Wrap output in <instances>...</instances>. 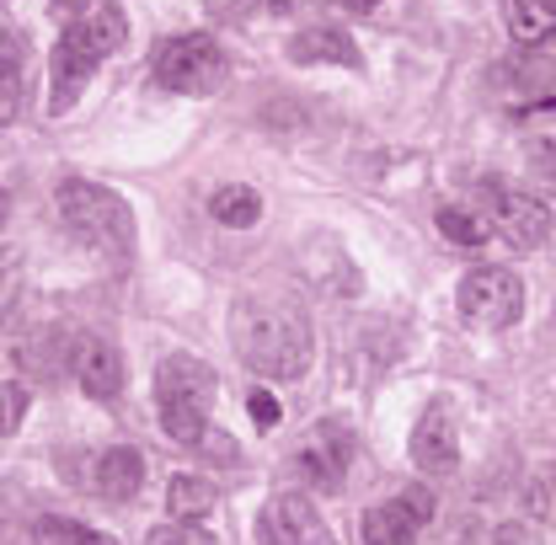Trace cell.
<instances>
[{
    "label": "cell",
    "mask_w": 556,
    "mask_h": 545,
    "mask_svg": "<svg viewBox=\"0 0 556 545\" xmlns=\"http://www.w3.org/2000/svg\"><path fill=\"white\" fill-rule=\"evenodd\" d=\"M230 342H236L241 364L263 380H300L316 353L305 310L283 294H247L230 310Z\"/></svg>",
    "instance_id": "6da1fadb"
},
{
    "label": "cell",
    "mask_w": 556,
    "mask_h": 545,
    "mask_svg": "<svg viewBox=\"0 0 556 545\" xmlns=\"http://www.w3.org/2000/svg\"><path fill=\"white\" fill-rule=\"evenodd\" d=\"M70 5H75V16L65 22V33L54 43V65H49L54 69V91H49V113L54 118L80 97L86 75L108 54H118L124 38H129V16H124L118 0H70Z\"/></svg>",
    "instance_id": "7a4b0ae2"
},
{
    "label": "cell",
    "mask_w": 556,
    "mask_h": 545,
    "mask_svg": "<svg viewBox=\"0 0 556 545\" xmlns=\"http://www.w3.org/2000/svg\"><path fill=\"white\" fill-rule=\"evenodd\" d=\"M214 369L193 353H172L155 369V407H161V428L177 444H204L208 439V407H214Z\"/></svg>",
    "instance_id": "3957f363"
},
{
    "label": "cell",
    "mask_w": 556,
    "mask_h": 545,
    "mask_svg": "<svg viewBox=\"0 0 556 545\" xmlns=\"http://www.w3.org/2000/svg\"><path fill=\"white\" fill-rule=\"evenodd\" d=\"M54 204H60V219H65V230L75 241H86L97 252H129L135 219H129V204L113 188H97V182L70 177V182H60Z\"/></svg>",
    "instance_id": "277c9868"
},
{
    "label": "cell",
    "mask_w": 556,
    "mask_h": 545,
    "mask_svg": "<svg viewBox=\"0 0 556 545\" xmlns=\"http://www.w3.org/2000/svg\"><path fill=\"white\" fill-rule=\"evenodd\" d=\"M150 75L177 91V97H214L230 80V54L208 38V33H182V38H161L150 54Z\"/></svg>",
    "instance_id": "5b68a950"
},
{
    "label": "cell",
    "mask_w": 556,
    "mask_h": 545,
    "mask_svg": "<svg viewBox=\"0 0 556 545\" xmlns=\"http://www.w3.org/2000/svg\"><path fill=\"white\" fill-rule=\"evenodd\" d=\"M477 214L486 219V230H497L503 241L535 252L552 241V204H541L535 193H519L508 182H486L477 193Z\"/></svg>",
    "instance_id": "8992f818"
},
{
    "label": "cell",
    "mask_w": 556,
    "mask_h": 545,
    "mask_svg": "<svg viewBox=\"0 0 556 545\" xmlns=\"http://www.w3.org/2000/svg\"><path fill=\"white\" fill-rule=\"evenodd\" d=\"M455 305L471 327L482 332H503L525 316V283L514 268H471L455 289Z\"/></svg>",
    "instance_id": "52a82bcc"
},
{
    "label": "cell",
    "mask_w": 556,
    "mask_h": 545,
    "mask_svg": "<svg viewBox=\"0 0 556 545\" xmlns=\"http://www.w3.org/2000/svg\"><path fill=\"white\" fill-rule=\"evenodd\" d=\"M353 455H358V444H353V428H343V422H316V428L300 439V449H294V466H300V477L311 481V486H321V492H338V486L348 481Z\"/></svg>",
    "instance_id": "ba28073f"
},
{
    "label": "cell",
    "mask_w": 556,
    "mask_h": 545,
    "mask_svg": "<svg viewBox=\"0 0 556 545\" xmlns=\"http://www.w3.org/2000/svg\"><path fill=\"white\" fill-rule=\"evenodd\" d=\"M263 545H332V530L311 497L278 492L263 508Z\"/></svg>",
    "instance_id": "9c48e42d"
},
{
    "label": "cell",
    "mask_w": 556,
    "mask_h": 545,
    "mask_svg": "<svg viewBox=\"0 0 556 545\" xmlns=\"http://www.w3.org/2000/svg\"><path fill=\"white\" fill-rule=\"evenodd\" d=\"M413 466L422 471V477H450V471L460 466L455 411L444 407V402H433V407L417 417V428H413Z\"/></svg>",
    "instance_id": "30bf717a"
},
{
    "label": "cell",
    "mask_w": 556,
    "mask_h": 545,
    "mask_svg": "<svg viewBox=\"0 0 556 545\" xmlns=\"http://www.w3.org/2000/svg\"><path fill=\"white\" fill-rule=\"evenodd\" d=\"M75 380L91 402H118L124 396V353L108 338H80L75 347Z\"/></svg>",
    "instance_id": "8fae6325"
},
{
    "label": "cell",
    "mask_w": 556,
    "mask_h": 545,
    "mask_svg": "<svg viewBox=\"0 0 556 545\" xmlns=\"http://www.w3.org/2000/svg\"><path fill=\"white\" fill-rule=\"evenodd\" d=\"M289 54L300 60V65H343V69H364V54H358V43L338 33V27H305L294 43H289Z\"/></svg>",
    "instance_id": "7c38bea8"
},
{
    "label": "cell",
    "mask_w": 556,
    "mask_h": 545,
    "mask_svg": "<svg viewBox=\"0 0 556 545\" xmlns=\"http://www.w3.org/2000/svg\"><path fill=\"white\" fill-rule=\"evenodd\" d=\"M22 97H27V38L0 33V124L22 113Z\"/></svg>",
    "instance_id": "4fadbf2b"
},
{
    "label": "cell",
    "mask_w": 556,
    "mask_h": 545,
    "mask_svg": "<svg viewBox=\"0 0 556 545\" xmlns=\"http://www.w3.org/2000/svg\"><path fill=\"white\" fill-rule=\"evenodd\" d=\"M139 486H144V455L139 449H108L97 460V492L113 497V503H129Z\"/></svg>",
    "instance_id": "5bb4252c"
},
{
    "label": "cell",
    "mask_w": 556,
    "mask_h": 545,
    "mask_svg": "<svg viewBox=\"0 0 556 545\" xmlns=\"http://www.w3.org/2000/svg\"><path fill=\"white\" fill-rule=\"evenodd\" d=\"M508 27L519 43L546 49V43H556V5L552 0H508Z\"/></svg>",
    "instance_id": "9a60e30c"
},
{
    "label": "cell",
    "mask_w": 556,
    "mask_h": 545,
    "mask_svg": "<svg viewBox=\"0 0 556 545\" xmlns=\"http://www.w3.org/2000/svg\"><path fill=\"white\" fill-rule=\"evenodd\" d=\"M358 535H364V545H413L417 524L407 519L402 503H380V508H369L358 519Z\"/></svg>",
    "instance_id": "2e32d148"
},
{
    "label": "cell",
    "mask_w": 556,
    "mask_h": 545,
    "mask_svg": "<svg viewBox=\"0 0 556 545\" xmlns=\"http://www.w3.org/2000/svg\"><path fill=\"white\" fill-rule=\"evenodd\" d=\"M208 214H214L219 225H230V230H252V225L263 219V199H257V188L230 182V188H219V193L208 199Z\"/></svg>",
    "instance_id": "e0dca14e"
},
{
    "label": "cell",
    "mask_w": 556,
    "mask_h": 545,
    "mask_svg": "<svg viewBox=\"0 0 556 545\" xmlns=\"http://www.w3.org/2000/svg\"><path fill=\"white\" fill-rule=\"evenodd\" d=\"M166 508L177 514V524H193V519H204L208 508H214V486L204 477H172Z\"/></svg>",
    "instance_id": "ac0fdd59"
},
{
    "label": "cell",
    "mask_w": 556,
    "mask_h": 545,
    "mask_svg": "<svg viewBox=\"0 0 556 545\" xmlns=\"http://www.w3.org/2000/svg\"><path fill=\"white\" fill-rule=\"evenodd\" d=\"M33 541L38 545H118L113 535H97V530H86L75 519H38L33 524Z\"/></svg>",
    "instance_id": "d6986e66"
},
{
    "label": "cell",
    "mask_w": 556,
    "mask_h": 545,
    "mask_svg": "<svg viewBox=\"0 0 556 545\" xmlns=\"http://www.w3.org/2000/svg\"><path fill=\"white\" fill-rule=\"evenodd\" d=\"M439 230H444L455 246H482L486 236H492L482 214H471V208H460V204H444V208H439Z\"/></svg>",
    "instance_id": "ffe728a7"
},
{
    "label": "cell",
    "mask_w": 556,
    "mask_h": 545,
    "mask_svg": "<svg viewBox=\"0 0 556 545\" xmlns=\"http://www.w3.org/2000/svg\"><path fill=\"white\" fill-rule=\"evenodd\" d=\"M27 417V391L16 380H0V433H16Z\"/></svg>",
    "instance_id": "44dd1931"
},
{
    "label": "cell",
    "mask_w": 556,
    "mask_h": 545,
    "mask_svg": "<svg viewBox=\"0 0 556 545\" xmlns=\"http://www.w3.org/2000/svg\"><path fill=\"white\" fill-rule=\"evenodd\" d=\"M144 545H214V541L204 530H193V524H161V530H150Z\"/></svg>",
    "instance_id": "7402d4cb"
},
{
    "label": "cell",
    "mask_w": 556,
    "mask_h": 545,
    "mask_svg": "<svg viewBox=\"0 0 556 545\" xmlns=\"http://www.w3.org/2000/svg\"><path fill=\"white\" fill-rule=\"evenodd\" d=\"M396 503L407 508V519H413V524H428V519H433V492H428V486H407Z\"/></svg>",
    "instance_id": "603a6c76"
},
{
    "label": "cell",
    "mask_w": 556,
    "mask_h": 545,
    "mask_svg": "<svg viewBox=\"0 0 556 545\" xmlns=\"http://www.w3.org/2000/svg\"><path fill=\"white\" fill-rule=\"evenodd\" d=\"M247 411H252V422H257L263 433H268V428H278V417H283V411H278V402L268 396V391H252V396H247Z\"/></svg>",
    "instance_id": "cb8c5ba5"
},
{
    "label": "cell",
    "mask_w": 556,
    "mask_h": 545,
    "mask_svg": "<svg viewBox=\"0 0 556 545\" xmlns=\"http://www.w3.org/2000/svg\"><path fill=\"white\" fill-rule=\"evenodd\" d=\"M492 545H541V535L530 524H497L492 530Z\"/></svg>",
    "instance_id": "d4e9b609"
},
{
    "label": "cell",
    "mask_w": 556,
    "mask_h": 545,
    "mask_svg": "<svg viewBox=\"0 0 556 545\" xmlns=\"http://www.w3.org/2000/svg\"><path fill=\"white\" fill-rule=\"evenodd\" d=\"M541 172L552 177V188H556V144H546V150H541Z\"/></svg>",
    "instance_id": "484cf974"
},
{
    "label": "cell",
    "mask_w": 556,
    "mask_h": 545,
    "mask_svg": "<svg viewBox=\"0 0 556 545\" xmlns=\"http://www.w3.org/2000/svg\"><path fill=\"white\" fill-rule=\"evenodd\" d=\"M348 11H353V16H364V11H375V5H380V0H343Z\"/></svg>",
    "instance_id": "4316f807"
},
{
    "label": "cell",
    "mask_w": 556,
    "mask_h": 545,
    "mask_svg": "<svg viewBox=\"0 0 556 545\" xmlns=\"http://www.w3.org/2000/svg\"><path fill=\"white\" fill-rule=\"evenodd\" d=\"M0 497H11V486H5V481H0ZM5 514H11V508H5V503H0V519H5Z\"/></svg>",
    "instance_id": "83f0119b"
},
{
    "label": "cell",
    "mask_w": 556,
    "mask_h": 545,
    "mask_svg": "<svg viewBox=\"0 0 556 545\" xmlns=\"http://www.w3.org/2000/svg\"><path fill=\"white\" fill-rule=\"evenodd\" d=\"M0 219H5V193H0Z\"/></svg>",
    "instance_id": "f1b7e54d"
},
{
    "label": "cell",
    "mask_w": 556,
    "mask_h": 545,
    "mask_svg": "<svg viewBox=\"0 0 556 545\" xmlns=\"http://www.w3.org/2000/svg\"><path fill=\"white\" fill-rule=\"evenodd\" d=\"M552 5H556V0H552Z\"/></svg>",
    "instance_id": "f546056e"
}]
</instances>
